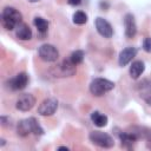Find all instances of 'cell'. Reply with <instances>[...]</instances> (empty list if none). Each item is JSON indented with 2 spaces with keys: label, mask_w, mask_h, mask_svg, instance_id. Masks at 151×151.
<instances>
[{
  "label": "cell",
  "mask_w": 151,
  "mask_h": 151,
  "mask_svg": "<svg viewBox=\"0 0 151 151\" xmlns=\"http://www.w3.org/2000/svg\"><path fill=\"white\" fill-rule=\"evenodd\" d=\"M88 138H90V140H91L94 145H97V146H99V147L109 149V147H112V146L114 145L113 138H112L110 134H107V133H105V132H101V131H92V132L90 133Z\"/></svg>",
  "instance_id": "obj_4"
},
{
  "label": "cell",
  "mask_w": 151,
  "mask_h": 151,
  "mask_svg": "<svg viewBox=\"0 0 151 151\" xmlns=\"http://www.w3.org/2000/svg\"><path fill=\"white\" fill-rule=\"evenodd\" d=\"M81 1H83V0H67V2H68L70 5H72V6H78V5L81 4Z\"/></svg>",
  "instance_id": "obj_22"
},
{
  "label": "cell",
  "mask_w": 151,
  "mask_h": 151,
  "mask_svg": "<svg viewBox=\"0 0 151 151\" xmlns=\"http://www.w3.org/2000/svg\"><path fill=\"white\" fill-rule=\"evenodd\" d=\"M84 57H85L84 52H83V51H80V50H77V51L72 52V54H71L70 59L72 60V63H73L74 65H78V64H81V63H83Z\"/></svg>",
  "instance_id": "obj_20"
},
{
  "label": "cell",
  "mask_w": 151,
  "mask_h": 151,
  "mask_svg": "<svg viewBox=\"0 0 151 151\" xmlns=\"http://www.w3.org/2000/svg\"><path fill=\"white\" fill-rule=\"evenodd\" d=\"M118 137H119V139L122 142V145L125 146V147L132 146L136 143V140L138 139V136L136 133H133V132H120L118 134Z\"/></svg>",
  "instance_id": "obj_14"
},
{
  "label": "cell",
  "mask_w": 151,
  "mask_h": 151,
  "mask_svg": "<svg viewBox=\"0 0 151 151\" xmlns=\"http://www.w3.org/2000/svg\"><path fill=\"white\" fill-rule=\"evenodd\" d=\"M15 35L20 40H29L32 38V31L27 24L21 22L15 27Z\"/></svg>",
  "instance_id": "obj_13"
},
{
  "label": "cell",
  "mask_w": 151,
  "mask_h": 151,
  "mask_svg": "<svg viewBox=\"0 0 151 151\" xmlns=\"http://www.w3.org/2000/svg\"><path fill=\"white\" fill-rule=\"evenodd\" d=\"M29 2H38V1H40V0H28Z\"/></svg>",
  "instance_id": "obj_26"
},
{
  "label": "cell",
  "mask_w": 151,
  "mask_h": 151,
  "mask_svg": "<svg viewBox=\"0 0 151 151\" xmlns=\"http://www.w3.org/2000/svg\"><path fill=\"white\" fill-rule=\"evenodd\" d=\"M59 70V76L61 77H71L76 73V65L72 63L71 59H65L58 67Z\"/></svg>",
  "instance_id": "obj_12"
},
{
  "label": "cell",
  "mask_w": 151,
  "mask_h": 151,
  "mask_svg": "<svg viewBox=\"0 0 151 151\" xmlns=\"http://www.w3.org/2000/svg\"><path fill=\"white\" fill-rule=\"evenodd\" d=\"M94 25H96L97 32H98L101 37L109 39V38H111V37L113 35V28H112L111 24H110L107 20H105L104 18L98 17V18L96 19V21H94Z\"/></svg>",
  "instance_id": "obj_9"
},
{
  "label": "cell",
  "mask_w": 151,
  "mask_h": 151,
  "mask_svg": "<svg viewBox=\"0 0 151 151\" xmlns=\"http://www.w3.org/2000/svg\"><path fill=\"white\" fill-rule=\"evenodd\" d=\"M35 104V98L33 94L31 93H24V94H20L19 98L17 99V103H15V107L19 110V111H22V112H26V111H29Z\"/></svg>",
  "instance_id": "obj_6"
},
{
  "label": "cell",
  "mask_w": 151,
  "mask_h": 151,
  "mask_svg": "<svg viewBox=\"0 0 151 151\" xmlns=\"http://www.w3.org/2000/svg\"><path fill=\"white\" fill-rule=\"evenodd\" d=\"M0 120H1L2 126H6V125H7V118H6V117H4V116H2V117L0 118Z\"/></svg>",
  "instance_id": "obj_23"
},
{
  "label": "cell",
  "mask_w": 151,
  "mask_h": 151,
  "mask_svg": "<svg viewBox=\"0 0 151 151\" xmlns=\"http://www.w3.org/2000/svg\"><path fill=\"white\" fill-rule=\"evenodd\" d=\"M1 22L6 29L12 31L19 24L22 22V15L14 7H5L2 9V14H1Z\"/></svg>",
  "instance_id": "obj_2"
},
{
  "label": "cell",
  "mask_w": 151,
  "mask_h": 151,
  "mask_svg": "<svg viewBox=\"0 0 151 151\" xmlns=\"http://www.w3.org/2000/svg\"><path fill=\"white\" fill-rule=\"evenodd\" d=\"M150 137H151V133H150Z\"/></svg>",
  "instance_id": "obj_27"
},
{
  "label": "cell",
  "mask_w": 151,
  "mask_h": 151,
  "mask_svg": "<svg viewBox=\"0 0 151 151\" xmlns=\"http://www.w3.org/2000/svg\"><path fill=\"white\" fill-rule=\"evenodd\" d=\"M136 54H137V48L132 47V46H129V47L124 48L123 51H120L119 58H118L119 66H126L136 57Z\"/></svg>",
  "instance_id": "obj_10"
},
{
  "label": "cell",
  "mask_w": 151,
  "mask_h": 151,
  "mask_svg": "<svg viewBox=\"0 0 151 151\" xmlns=\"http://www.w3.org/2000/svg\"><path fill=\"white\" fill-rule=\"evenodd\" d=\"M144 70H145L144 63L140 61V60H136V61H133L132 65L130 66V71H129V72H130V76H131L132 79H138V78L143 74Z\"/></svg>",
  "instance_id": "obj_15"
},
{
  "label": "cell",
  "mask_w": 151,
  "mask_h": 151,
  "mask_svg": "<svg viewBox=\"0 0 151 151\" xmlns=\"http://www.w3.org/2000/svg\"><path fill=\"white\" fill-rule=\"evenodd\" d=\"M58 150H66V151H68V147H66V146H60V147H58Z\"/></svg>",
  "instance_id": "obj_25"
},
{
  "label": "cell",
  "mask_w": 151,
  "mask_h": 151,
  "mask_svg": "<svg viewBox=\"0 0 151 151\" xmlns=\"http://www.w3.org/2000/svg\"><path fill=\"white\" fill-rule=\"evenodd\" d=\"M58 109V100L54 98L45 99L38 107V113L40 116H52Z\"/></svg>",
  "instance_id": "obj_7"
},
{
  "label": "cell",
  "mask_w": 151,
  "mask_h": 151,
  "mask_svg": "<svg viewBox=\"0 0 151 151\" xmlns=\"http://www.w3.org/2000/svg\"><path fill=\"white\" fill-rule=\"evenodd\" d=\"M137 90L140 94V97H144V98H147L151 96V81L150 80H144L142 83L138 84L137 86Z\"/></svg>",
  "instance_id": "obj_17"
},
{
  "label": "cell",
  "mask_w": 151,
  "mask_h": 151,
  "mask_svg": "<svg viewBox=\"0 0 151 151\" xmlns=\"http://www.w3.org/2000/svg\"><path fill=\"white\" fill-rule=\"evenodd\" d=\"M145 100H146V103L151 106V96H150V97H147V98H145Z\"/></svg>",
  "instance_id": "obj_24"
},
{
  "label": "cell",
  "mask_w": 151,
  "mask_h": 151,
  "mask_svg": "<svg viewBox=\"0 0 151 151\" xmlns=\"http://www.w3.org/2000/svg\"><path fill=\"white\" fill-rule=\"evenodd\" d=\"M113 87H114L113 81L105 78H96L90 84V92L96 97H100L104 93L113 90Z\"/></svg>",
  "instance_id": "obj_3"
},
{
  "label": "cell",
  "mask_w": 151,
  "mask_h": 151,
  "mask_svg": "<svg viewBox=\"0 0 151 151\" xmlns=\"http://www.w3.org/2000/svg\"><path fill=\"white\" fill-rule=\"evenodd\" d=\"M91 120H92V123L96 125V126H98V127H104V126H106L107 125V117L105 116V114H103V113H100V112H98V111H94V112H92V114H91Z\"/></svg>",
  "instance_id": "obj_16"
},
{
  "label": "cell",
  "mask_w": 151,
  "mask_h": 151,
  "mask_svg": "<svg viewBox=\"0 0 151 151\" xmlns=\"http://www.w3.org/2000/svg\"><path fill=\"white\" fill-rule=\"evenodd\" d=\"M33 24H34V26L37 27V29H38V32L40 34H45L47 32V29H48V22L44 18H41V17L34 18Z\"/></svg>",
  "instance_id": "obj_18"
},
{
  "label": "cell",
  "mask_w": 151,
  "mask_h": 151,
  "mask_svg": "<svg viewBox=\"0 0 151 151\" xmlns=\"http://www.w3.org/2000/svg\"><path fill=\"white\" fill-rule=\"evenodd\" d=\"M17 132L19 136L21 137H26L29 133H34L35 136H41L44 134V130L40 126V124L37 122L35 118L31 117V118H26L22 119L18 123L17 126Z\"/></svg>",
  "instance_id": "obj_1"
},
{
  "label": "cell",
  "mask_w": 151,
  "mask_h": 151,
  "mask_svg": "<svg viewBox=\"0 0 151 151\" xmlns=\"http://www.w3.org/2000/svg\"><path fill=\"white\" fill-rule=\"evenodd\" d=\"M124 26H125V35L127 38H133L137 33V25L134 17L131 13L125 14L124 17Z\"/></svg>",
  "instance_id": "obj_11"
},
{
  "label": "cell",
  "mask_w": 151,
  "mask_h": 151,
  "mask_svg": "<svg viewBox=\"0 0 151 151\" xmlns=\"http://www.w3.org/2000/svg\"><path fill=\"white\" fill-rule=\"evenodd\" d=\"M38 54L40 57L41 60L44 61H47V63H53V61H57L58 58H59V52L58 50L51 45V44H44L39 47L38 50Z\"/></svg>",
  "instance_id": "obj_5"
},
{
  "label": "cell",
  "mask_w": 151,
  "mask_h": 151,
  "mask_svg": "<svg viewBox=\"0 0 151 151\" xmlns=\"http://www.w3.org/2000/svg\"><path fill=\"white\" fill-rule=\"evenodd\" d=\"M143 50L147 53H151V38H145L143 41Z\"/></svg>",
  "instance_id": "obj_21"
},
{
  "label": "cell",
  "mask_w": 151,
  "mask_h": 151,
  "mask_svg": "<svg viewBox=\"0 0 151 151\" xmlns=\"http://www.w3.org/2000/svg\"><path fill=\"white\" fill-rule=\"evenodd\" d=\"M72 19H73V22H74V24H77V25H84V24H86V21H87V15H86L83 11H77V12L73 14Z\"/></svg>",
  "instance_id": "obj_19"
},
{
  "label": "cell",
  "mask_w": 151,
  "mask_h": 151,
  "mask_svg": "<svg viewBox=\"0 0 151 151\" xmlns=\"http://www.w3.org/2000/svg\"><path fill=\"white\" fill-rule=\"evenodd\" d=\"M27 84H28V76L25 72H20L14 78L8 80V87L13 91L24 90L27 86Z\"/></svg>",
  "instance_id": "obj_8"
}]
</instances>
